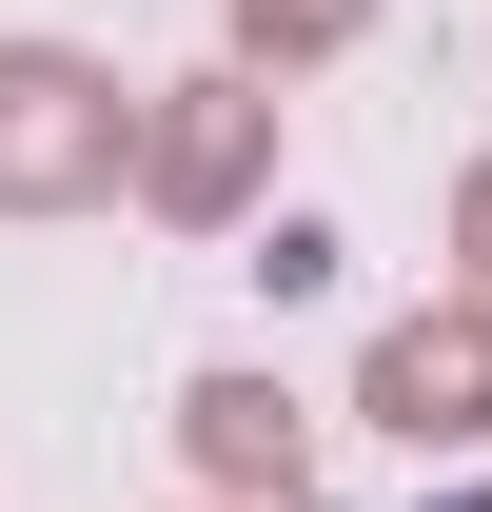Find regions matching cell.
<instances>
[{
  "instance_id": "8992f818",
  "label": "cell",
  "mask_w": 492,
  "mask_h": 512,
  "mask_svg": "<svg viewBox=\"0 0 492 512\" xmlns=\"http://www.w3.org/2000/svg\"><path fill=\"white\" fill-rule=\"evenodd\" d=\"M473 237H492V178H473Z\"/></svg>"
},
{
  "instance_id": "5b68a950",
  "label": "cell",
  "mask_w": 492,
  "mask_h": 512,
  "mask_svg": "<svg viewBox=\"0 0 492 512\" xmlns=\"http://www.w3.org/2000/svg\"><path fill=\"white\" fill-rule=\"evenodd\" d=\"M355 20H374V0H237L256 60H315V40H355Z\"/></svg>"
},
{
  "instance_id": "7a4b0ae2",
  "label": "cell",
  "mask_w": 492,
  "mask_h": 512,
  "mask_svg": "<svg viewBox=\"0 0 492 512\" xmlns=\"http://www.w3.org/2000/svg\"><path fill=\"white\" fill-rule=\"evenodd\" d=\"M178 434H197V473H217V493H276V512L315 493V434H296V394H276V375H197Z\"/></svg>"
},
{
  "instance_id": "6da1fadb",
  "label": "cell",
  "mask_w": 492,
  "mask_h": 512,
  "mask_svg": "<svg viewBox=\"0 0 492 512\" xmlns=\"http://www.w3.org/2000/svg\"><path fill=\"white\" fill-rule=\"evenodd\" d=\"M99 178H138V99L60 40H0V217H60Z\"/></svg>"
},
{
  "instance_id": "3957f363",
  "label": "cell",
  "mask_w": 492,
  "mask_h": 512,
  "mask_svg": "<svg viewBox=\"0 0 492 512\" xmlns=\"http://www.w3.org/2000/svg\"><path fill=\"white\" fill-rule=\"evenodd\" d=\"M374 414H394V434H492V316L374 335Z\"/></svg>"
},
{
  "instance_id": "277c9868",
  "label": "cell",
  "mask_w": 492,
  "mask_h": 512,
  "mask_svg": "<svg viewBox=\"0 0 492 512\" xmlns=\"http://www.w3.org/2000/svg\"><path fill=\"white\" fill-rule=\"evenodd\" d=\"M237 158H256V99H237V79H178V119H138V178H158V197H237Z\"/></svg>"
}]
</instances>
